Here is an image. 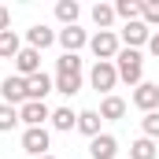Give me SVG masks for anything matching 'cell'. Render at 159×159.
Wrapping results in <instances>:
<instances>
[{
    "label": "cell",
    "instance_id": "obj_1",
    "mask_svg": "<svg viewBox=\"0 0 159 159\" xmlns=\"http://www.w3.org/2000/svg\"><path fill=\"white\" fill-rule=\"evenodd\" d=\"M115 70H119V81H126V85L137 89L144 81V56L137 48H122L119 56H115Z\"/></svg>",
    "mask_w": 159,
    "mask_h": 159
},
{
    "label": "cell",
    "instance_id": "obj_2",
    "mask_svg": "<svg viewBox=\"0 0 159 159\" xmlns=\"http://www.w3.org/2000/svg\"><path fill=\"white\" fill-rule=\"evenodd\" d=\"M89 52L96 56V63H115V56L122 52V41L115 30H96L89 37Z\"/></svg>",
    "mask_w": 159,
    "mask_h": 159
},
{
    "label": "cell",
    "instance_id": "obj_3",
    "mask_svg": "<svg viewBox=\"0 0 159 159\" xmlns=\"http://www.w3.org/2000/svg\"><path fill=\"white\" fill-rule=\"evenodd\" d=\"M89 85H93L96 93L111 96V89L119 85V70H115V63H93V70H89Z\"/></svg>",
    "mask_w": 159,
    "mask_h": 159
},
{
    "label": "cell",
    "instance_id": "obj_4",
    "mask_svg": "<svg viewBox=\"0 0 159 159\" xmlns=\"http://www.w3.org/2000/svg\"><path fill=\"white\" fill-rule=\"evenodd\" d=\"M52 119V107L44 104V100H26L22 107H19V122H26V129H37L44 122Z\"/></svg>",
    "mask_w": 159,
    "mask_h": 159
},
{
    "label": "cell",
    "instance_id": "obj_5",
    "mask_svg": "<svg viewBox=\"0 0 159 159\" xmlns=\"http://www.w3.org/2000/svg\"><path fill=\"white\" fill-rule=\"evenodd\" d=\"M48 148H52V137H48V129L37 126V129H22V152H30L34 159L48 156Z\"/></svg>",
    "mask_w": 159,
    "mask_h": 159
},
{
    "label": "cell",
    "instance_id": "obj_6",
    "mask_svg": "<svg viewBox=\"0 0 159 159\" xmlns=\"http://www.w3.org/2000/svg\"><path fill=\"white\" fill-rule=\"evenodd\" d=\"M0 96H4V104H11V107H22V104H26V78H19V74H7V78L0 81Z\"/></svg>",
    "mask_w": 159,
    "mask_h": 159
},
{
    "label": "cell",
    "instance_id": "obj_7",
    "mask_svg": "<svg viewBox=\"0 0 159 159\" xmlns=\"http://www.w3.org/2000/svg\"><path fill=\"white\" fill-rule=\"evenodd\" d=\"M133 107H141L144 115L159 111V85L156 81H141V85L133 89Z\"/></svg>",
    "mask_w": 159,
    "mask_h": 159
},
{
    "label": "cell",
    "instance_id": "obj_8",
    "mask_svg": "<svg viewBox=\"0 0 159 159\" xmlns=\"http://www.w3.org/2000/svg\"><path fill=\"white\" fill-rule=\"evenodd\" d=\"M119 41L126 44V48H137V52H141V44H148V41H152V30L137 19V22H126V26L119 30Z\"/></svg>",
    "mask_w": 159,
    "mask_h": 159
},
{
    "label": "cell",
    "instance_id": "obj_9",
    "mask_svg": "<svg viewBox=\"0 0 159 159\" xmlns=\"http://www.w3.org/2000/svg\"><path fill=\"white\" fill-rule=\"evenodd\" d=\"M56 37H59V30H52V26L37 22V26H30V30H26V48L44 52V48H52V44H56Z\"/></svg>",
    "mask_w": 159,
    "mask_h": 159
},
{
    "label": "cell",
    "instance_id": "obj_10",
    "mask_svg": "<svg viewBox=\"0 0 159 159\" xmlns=\"http://www.w3.org/2000/svg\"><path fill=\"white\" fill-rule=\"evenodd\" d=\"M56 41H59V48H63V52L78 56V48H85V44H89V34H85L81 26H63Z\"/></svg>",
    "mask_w": 159,
    "mask_h": 159
},
{
    "label": "cell",
    "instance_id": "obj_11",
    "mask_svg": "<svg viewBox=\"0 0 159 159\" xmlns=\"http://www.w3.org/2000/svg\"><path fill=\"white\" fill-rule=\"evenodd\" d=\"M15 74H19V78L41 74V52H37V48H22V52L15 56Z\"/></svg>",
    "mask_w": 159,
    "mask_h": 159
},
{
    "label": "cell",
    "instance_id": "obj_12",
    "mask_svg": "<svg viewBox=\"0 0 159 159\" xmlns=\"http://www.w3.org/2000/svg\"><path fill=\"white\" fill-rule=\"evenodd\" d=\"M89 156L93 159H115L119 156V141H115L111 133H100V137L89 141Z\"/></svg>",
    "mask_w": 159,
    "mask_h": 159
},
{
    "label": "cell",
    "instance_id": "obj_13",
    "mask_svg": "<svg viewBox=\"0 0 159 159\" xmlns=\"http://www.w3.org/2000/svg\"><path fill=\"white\" fill-rule=\"evenodd\" d=\"M52 89H56V81L41 70V74H34V78H26V100H44Z\"/></svg>",
    "mask_w": 159,
    "mask_h": 159
},
{
    "label": "cell",
    "instance_id": "obj_14",
    "mask_svg": "<svg viewBox=\"0 0 159 159\" xmlns=\"http://www.w3.org/2000/svg\"><path fill=\"white\" fill-rule=\"evenodd\" d=\"M122 115H126V100H122V96L111 93V96L100 100V119H104V122H119Z\"/></svg>",
    "mask_w": 159,
    "mask_h": 159
},
{
    "label": "cell",
    "instance_id": "obj_15",
    "mask_svg": "<svg viewBox=\"0 0 159 159\" xmlns=\"http://www.w3.org/2000/svg\"><path fill=\"white\" fill-rule=\"evenodd\" d=\"M48 122H52V129H59V133H70V129H78V111H70V107H56Z\"/></svg>",
    "mask_w": 159,
    "mask_h": 159
},
{
    "label": "cell",
    "instance_id": "obj_16",
    "mask_svg": "<svg viewBox=\"0 0 159 159\" xmlns=\"http://www.w3.org/2000/svg\"><path fill=\"white\" fill-rule=\"evenodd\" d=\"M100 111H93V107H89V111H78V133H85V137H89V141H93V137H100Z\"/></svg>",
    "mask_w": 159,
    "mask_h": 159
},
{
    "label": "cell",
    "instance_id": "obj_17",
    "mask_svg": "<svg viewBox=\"0 0 159 159\" xmlns=\"http://www.w3.org/2000/svg\"><path fill=\"white\" fill-rule=\"evenodd\" d=\"M78 15H81L78 0H59V4H56V19H59L63 26H78Z\"/></svg>",
    "mask_w": 159,
    "mask_h": 159
},
{
    "label": "cell",
    "instance_id": "obj_18",
    "mask_svg": "<svg viewBox=\"0 0 159 159\" xmlns=\"http://www.w3.org/2000/svg\"><path fill=\"white\" fill-rule=\"evenodd\" d=\"M19 52H22L19 34H15V30H4V34H0V59H15Z\"/></svg>",
    "mask_w": 159,
    "mask_h": 159
},
{
    "label": "cell",
    "instance_id": "obj_19",
    "mask_svg": "<svg viewBox=\"0 0 159 159\" xmlns=\"http://www.w3.org/2000/svg\"><path fill=\"white\" fill-rule=\"evenodd\" d=\"M115 4H93V22L100 26V30H111L115 26Z\"/></svg>",
    "mask_w": 159,
    "mask_h": 159
},
{
    "label": "cell",
    "instance_id": "obj_20",
    "mask_svg": "<svg viewBox=\"0 0 159 159\" xmlns=\"http://www.w3.org/2000/svg\"><path fill=\"white\" fill-rule=\"evenodd\" d=\"M56 93H63V96H74L81 93V74H56Z\"/></svg>",
    "mask_w": 159,
    "mask_h": 159
},
{
    "label": "cell",
    "instance_id": "obj_21",
    "mask_svg": "<svg viewBox=\"0 0 159 159\" xmlns=\"http://www.w3.org/2000/svg\"><path fill=\"white\" fill-rule=\"evenodd\" d=\"M156 141H148V137H137L133 144H129V159H156Z\"/></svg>",
    "mask_w": 159,
    "mask_h": 159
},
{
    "label": "cell",
    "instance_id": "obj_22",
    "mask_svg": "<svg viewBox=\"0 0 159 159\" xmlns=\"http://www.w3.org/2000/svg\"><path fill=\"white\" fill-rule=\"evenodd\" d=\"M115 15H119L122 22H137L141 19V0H119L115 4Z\"/></svg>",
    "mask_w": 159,
    "mask_h": 159
},
{
    "label": "cell",
    "instance_id": "obj_23",
    "mask_svg": "<svg viewBox=\"0 0 159 159\" xmlns=\"http://www.w3.org/2000/svg\"><path fill=\"white\" fill-rule=\"evenodd\" d=\"M56 74H81V59L70 56V52H63V56L56 59Z\"/></svg>",
    "mask_w": 159,
    "mask_h": 159
},
{
    "label": "cell",
    "instance_id": "obj_24",
    "mask_svg": "<svg viewBox=\"0 0 159 159\" xmlns=\"http://www.w3.org/2000/svg\"><path fill=\"white\" fill-rule=\"evenodd\" d=\"M19 126V107H11V104H0V133H11Z\"/></svg>",
    "mask_w": 159,
    "mask_h": 159
},
{
    "label": "cell",
    "instance_id": "obj_25",
    "mask_svg": "<svg viewBox=\"0 0 159 159\" xmlns=\"http://www.w3.org/2000/svg\"><path fill=\"white\" fill-rule=\"evenodd\" d=\"M141 22L152 30V26H159V0H141Z\"/></svg>",
    "mask_w": 159,
    "mask_h": 159
},
{
    "label": "cell",
    "instance_id": "obj_26",
    "mask_svg": "<svg viewBox=\"0 0 159 159\" xmlns=\"http://www.w3.org/2000/svg\"><path fill=\"white\" fill-rule=\"evenodd\" d=\"M141 129H144V137H148V141H159V111L144 115V119H141Z\"/></svg>",
    "mask_w": 159,
    "mask_h": 159
},
{
    "label": "cell",
    "instance_id": "obj_27",
    "mask_svg": "<svg viewBox=\"0 0 159 159\" xmlns=\"http://www.w3.org/2000/svg\"><path fill=\"white\" fill-rule=\"evenodd\" d=\"M7 26H11V11H7V7H4V4H0V34H4V30H7Z\"/></svg>",
    "mask_w": 159,
    "mask_h": 159
},
{
    "label": "cell",
    "instance_id": "obj_28",
    "mask_svg": "<svg viewBox=\"0 0 159 159\" xmlns=\"http://www.w3.org/2000/svg\"><path fill=\"white\" fill-rule=\"evenodd\" d=\"M148 52H152V56H156V59H159V30H156V34H152V41H148Z\"/></svg>",
    "mask_w": 159,
    "mask_h": 159
},
{
    "label": "cell",
    "instance_id": "obj_29",
    "mask_svg": "<svg viewBox=\"0 0 159 159\" xmlns=\"http://www.w3.org/2000/svg\"><path fill=\"white\" fill-rule=\"evenodd\" d=\"M41 159H56V156H52V152H48V156H41Z\"/></svg>",
    "mask_w": 159,
    "mask_h": 159
}]
</instances>
